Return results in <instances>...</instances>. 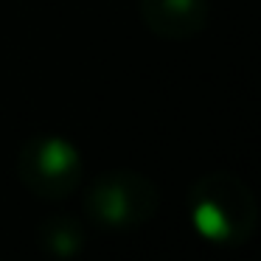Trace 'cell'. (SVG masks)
Listing matches in <instances>:
<instances>
[{"label": "cell", "mask_w": 261, "mask_h": 261, "mask_svg": "<svg viewBox=\"0 0 261 261\" xmlns=\"http://www.w3.org/2000/svg\"><path fill=\"white\" fill-rule=\"evenodd\" d=\"M141 23L160 40L182 42L199 37L211 23L208 0H138Z\"/></svg>", "instance_id": "277c9868"}, {"label": "cell", "mask_w": 261, "mask_h": 261, "mask_svg": "<svg viewBox=\"0 0 261 261\" xmlns=\"http://www.w3.org/2000/svg\"><path fill=\"white\" fill-rule=\"evenodd\" d=\"M82 208L98 227L135 230L158 216L160 188L141 171L110 169L85 188Z\"/></svg>", "instance_id": "7a4b0ae2"}, {"label": "cell", "mask_w": 261, "mask_h": 261, "mask_svg": "<svg viewBox=\"0 0 261 261\" xmlns=\"http://www.w3.org/2000/svg\"><path fill=\"white\" fill-rule=\"evenodd\" d=\"M34 239L48 255L54 258H73L85 247V230L82 222L70 214H54L37 225Z\"/></svg>", "instance_id": "5b68a950"}, {"label": "cell", "mask_w": 261, "mask_h": 261, "mask_svg": "<svg viewBox=\"0 0 261 261\" xmlns=\"http://www.w3.org/2000/svg\"><path fill=\"white\" fill-rule=\"evenodd\" d=\"M79 149L62 135H34L20 146L14 160V174L29 194L40 199H65L82 186Z\"/></svg>", "instance_id": "3957f363"}, {"label": "cell", "mask_w": 261, "mask_h": 261, "mask_svg": "<svg viewBox=\"0 0 261 261\" xmlns=\"http://www.w3.org/2000/svg\"><path fill=\"white\" fill-rule=\"evenodd\" d=\"M188 219L199 239L216 247H239L258 227V202L233 171H208L188 188Z\"/></svg>", "instance_id": "6da1fadb"}]
</instances>
